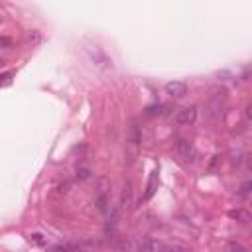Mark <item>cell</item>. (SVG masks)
I'll return each mask as SVG.
<instances>
[{"label":"cell","instance_id":"4","mask_svg":"<svg viewBox=\"0 0 252 252\" xmlns=\"http://www.w3.org/2000/svg\"><path fill=\"white\" fill-rule=\"evenodd\" d=\"M195 120H197V108H195V106L181 108V110H177V114H175V124H179V126H189V124H193Z\"/></svg>","mask_w":252,"mask_h":252},{"label":"cell","instance_id":"12","mask_svg":"<svg viewBox=\"0 0 252 252\" xmlns=\"http://www.w3.org/2000/svg\"><path fill=\"white\" fill-rule=\"evenodd\" d=\"M228 250H230V252H248L240 242H230V244H228Z\"/></svg>","mask_w":252,"mask_h":252},{"label":"cell","instance_id":"7","mask_svg":"<svg viewBox=\"0 0 252 252\" xmlns=\"http://www.w3.org/2000/svg\"><path fill=\"white\" fill-rule=\"evenodd\" d=\"M159 252H193V250L181 242H163L159 246Z\"/></svg>","mask_w":252,"mask_h":252},{"label":"cell","instance_id":"16","mask_svg":"<svg viewBox=\"0 0 252 252\" xmlns=\"http://www.w3.org/2000/svg\"><path fill=\"white\" fill-rule=\"evenodd\" d=\"M10 77H12V73H2V75H0V85H4Z\"/></svg>","mask_w":252,"mask_h":252},{"label":"cell","instance_id":"3","mask_svg":"<svg viewBox=\"0 0 252 252\" xmlns=\"http://www.w3.org/2000/svg\"><path fill=\"white\" fill-rule=\"evenodd\" d=\"M175 154H177L179 161H183V163H193L195 161V148L189 140H183V138L177 140L175 142Z\"/></svg>","mask_w":252,"mask_h":252},{"label":"cell","instance_id":"9","mask_svg":"<svg viewBox=\"0 0 252 252\" xmlns=\"http://www.w3.org/2000/svg\"><path fill=\"white\" fill-rule=\"evenodd\" d=\"M228 217H230V219H236L238 222H248V220H250L248 213H246V211H242V209H236V211H228Z\"/></svg>","mask_w":252,"mask_h":252},{"label":"cell","instance_id":"10","mask_svg":"<svg viewBox=\"0 0 252 252\" xmlns=\"http://www.w3.org/2000/svg\"><path fill=\"white\" fill-rule=\"evenodd\" d=\"M165 104H156V106H150V108H146V114L148 116H161L163 112H165Z\"/></svg>","mask_w":252,"mask_h":252},{"label":"cell","instance_id":"8","mask_svg":"<svg viewBox=\"0 0 252 252\" xmlns=\"http://www.w3.org/2000/svg\"><path fill=\"white\" fill-rule=\"evenodd\" d=\"M122 207H124V209H130V207H132V183H130V181L124 183V191H122Z\"/></svg>","mask_w":252,"mask_h":252},{"label":"cell","instance_id":"14","mask_svg":"<svg viewBox=\"0 0 252 252\" xmlns=\"http://www.w3.org/2000/svg\"><path fill=\"white\" fill-rule=\"evenodd\" d=\"M248 187H250V181L242 183V187H240V195H242V197H246V195H248Z\"/></svg>","mask_w":252,"mask_h":252},{"label":"cell","instance_id":"11","mask_svg":"<svg viewBox=\"0 0 252 252\" xmlns=\"http://www.w3.org/2000/svg\"><path fill=\"white\" fill-rule=\"evenodd\" d=\"M30 240H32V242H35V244H39V246H43V244H45V238H43V234H41V232H33V234H30Z\"/></svg>","mask_w":252,"mask_h":252},{"label":"cell","instance_id":"1","mask_svg":"<svg viewBox=\"0 0 252 252\" xmlns=\"http://www.w3.org/2000/svg\"><path fill=\"white\" fill-rule=\"evenodd\" d=\"M224 108H226V91L224 89L213 91L209 94V100H207V114H209V118H213V120L220 118Z\"/></svg>","mask_w":252,"mask_h":252},{"label":"cell","instance_id":"6","mask_svg":"<svg viewBox=\"0 0 252 252\" xmlns=\"http://www.w3.org/2000/svg\"><path fill=\"white\" fill-rule=\"evenodd\" d=\"M156 189H158V169H154V171H152V175H150V181H148V187H146V193H144L142 201H144V203H146V201H150V199L154 197Z\"/></svg>","mask_w":252,"mask_h":252},{"label":"cell","instance_id":"5","mask_svg":"<svg viewBox=\"0 0 252 252\" xmlns=\"http://www.w3.org/2000/svg\"><path fill=\"white\" fill-rule=\"evenodd\" d=\"M165 93L171 98H183L187 94V85L183 81H169L165 83Z\"/></svg>","mask_w":252,"mask_h":252},{"label":"cell","instance_id":"13","mask_svg":"<svg viewBox=\"0 0 252 252\" xmlns=\"http://www.w3.org/2000/svg\"><path fill=\"white\" fill-rule=\"evenodd\" d=\"M39 39H41V37H39V33H37L35 30H33L32 33H28V41H32V43H37Z\"/></svg>","mask_w":252,"mask_h":252},{"label":"cell","instance_id":"15","mask_svg":"<svg viewBox=\"0 0 252 252\" xmlns=\"http://www.w3.org/2000/svg\"><path fill=\"white\" fill-rule=\"evenodd\" d=\"M77 177L87 179V177H89V169H79V171H77Z\"/></svg>","mask_w":252,"mask_h":252},{"label":"cell","instance_id":"2","mask_svg":"<svg viewBox=\"0 0 252 252\" xmlns=\"http://www.w3.org/2000/svg\"><path fill=\"white\" fill-rule=\"evenodd\" d=\"M140 140H142L140 130H138L136 124H132V126H130V136H128V142H126V158H128V163H132V161L136 159Z\"/></svg>","mask_w":252,"mask_h":252}]
</instances>
